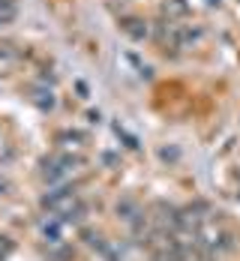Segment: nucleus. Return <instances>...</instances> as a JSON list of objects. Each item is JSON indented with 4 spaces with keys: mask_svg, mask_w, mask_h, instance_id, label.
Returning a JSON list of instances; mask_svg holds the SVG:
<instances>
[{
    "mask_svg": "<svg viewBox=\"0 0 240 261\" xmlns=\"http://www.w3.org/2000/svg\"><path fill=\"white\" fill-rule=\"evenodd\" d=\"M78 204V198H75V192L72 189H54V192H48L45 198H42V207L48 210V213H69V210Z\"/></svg>",
    "mask_w": 240,
    "mask_h": 261,
    "instance_id": "f257e3e1",
    "label": "nucleus"
},
{
    "mask_svg": "<svg viewBox=\"0 0 240 261\" xmlns=\"http://www.w3.org/2000/svg\"><path fill=\"white\" fill-rule=\"evenodd\" d=\"M120 27H123V33H126L129 39H135V42H141V39L147 36V24H144L141 18H126V21H120Z\"/></svg>",
    "mask_w": 240,
    "mask_h": 261,
    "instance_id": "f03ea898",
    "label": "nucleus"
},
{
    "mask_svg": "<svg viewBox=\"0 0 240 261\" xmlns=\"http://www.w3.org/2000/svg\"><path fill=\"white\" fill-rule=\"evenodd\" d=\"M117 216H120L123 222H132L135 216H138V204H135L132 198H120V201H117Z\"/></svg>",
    "mask_w": 240,
    "mask_h": 261,
    "instance_id": "7ed1b4c3",
    "label": "nucleus"
},
{
    "mask_svg": "<svg viewBox=\"0 0 240 261\" xmlns=\"http://www.w3.org/2000/svg\"><path fill=\"white\" fill-rule=\"evenodd\" d=\"M60 225H63V219H54V222H45V225H42V234L48 237L51 243H60Z\"/></svg>",
    "mask_w": 240,
    "mask_h": 261,
    "instance_id": "20e7f679",
    "label": "nucleus"
},
{
    "mask_svg": "<svg viewBox=\"0 0 240 261\" xmlns=\"http://www.w3.org/2000/svg\"><path fill=\"white\" fill-rule=\"evenodd\" d=\"M159 156L165 159V162H177V159H180V150H177V147H162Z\"/></svg>",
    "mask_w": 240,
    "mask_h": 261,
    "instance_id": "39448f33",
    "label": "nucleus"
},
{
    "mask_svg": "<svg viewBox=\"0 0 240 261\" xmlns=\"http://www.w3.org/2000/svg\"><path fill=\"white\" fill-rule=\"evenodd\" d=\"M183 9H186L183 0H168V3H165V12H171V15H180Z\"/></svg>",
    "mask_w": 240,
    "mask_h": 261,
    "instance_id": "423d86ee",
    "label": "nucleus"
},
{
    "mask_svg": "<svg viewBox=\"0 0 240 261\" xmlns=\"http://www.w3.org/2000/svg\"><path fill=\"white\" fill-rule=\"evenodd\" d=\"M102 162H105V165H117V159H114V153H102Z\"/></svg>",
    "mask_w": 240,
    "mask_h": 261,
    "instance_id": "0eeeda50",
    "label": "nucleus"
},
{
    "mask_svg": "<svg viewBox=\"0 0 240 261\" xmlns=\"http://www.w3.org/2000/svg\"><path fill=\"white\" fill-rule=\"evenodd\" d=\"M6 189H9V183H6V177H0V195H3Z\"/></svg>",
    "mask_w": 240,
    "mask_h": 261,
    "instance_id": "6e6552de",
    "label": "nucleus"
},
{
    "mask_svg": "<svg viewBox=\"0 0 240 261\" xmlns=\"http://www.w3.org/2000/svg\"><path fill=\"white\" fill-rule=\"evenodd\" d=\"M237 198H240V195H237Z\"/></svg>",
    "mask_w": 240,
    "mask_h": 261,
    "instance_id": "1a4fd4ad",
    "label": "nucleus"
}]
</instances>
